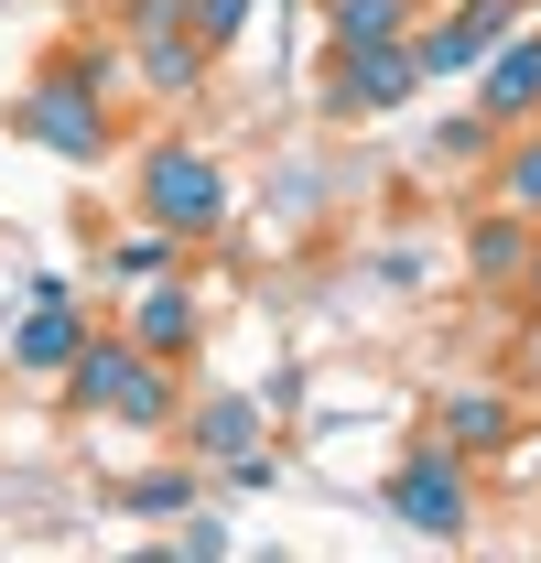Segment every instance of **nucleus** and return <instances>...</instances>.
I'll return each instance as SVG.
<instances>
[{
    "instance_id": "obj_8",
    "label": "nucleus",
    "mask_w": 541,
    "mask_h": 563,
    "mask_svg": "<svg viewBox=\"0 0 541 563\" xmlns=\"http://www.w3.org/2000/svg\"><path fill=\"white\" fill-rule=\"evenodd\" d=\"M411 87H422L411 44H357V55H336V76H325V109H336V120H379V109H401Z\"/></svg>"
},
{
    "instance_id": "obj_3",
    "label": "nucleus",
    "mask_w": 541,
    "mask_h": 563,
    "mask_svg": "<svg viewBox=\"0 0 541 563\" xmlns=\"http://www.w3.org/2000/svg\"><path fill=\"white\" fill-rule=\"evenodd\" d=\"M131 207L174 239V250H206V239H228V217H239V185H228V163L196 152V141H152L131 174Z\"/></svg>"
},
{
    "instance_id": "obj_10",
    "label": "nucleus",
    "mask_w": 541,
    "mask_h": 563,
    "mask_svg": "<svg viewBox=\"0 0 541 563\" xmlns=\"http://www.w3.org/2000/svg\"><path fill=\"white\" fill-rule=\"evenodd\" d=\"M476 120H498V131L541 120V33H531V22H520V33L476 66Z\"/></svg>"
},
{
    "instance_id": "obj_18",
    "label": "nucleus",
    "mask_w": 541,
    "mask_h": 563,
    "mask_svg": "<svg viewBox=\"0 0 541 563\" xmlns=\"http://www.w3.org/2000/svg\"><path fill=\"white\" fill-rule=\"evenodd\" d=\"M250 11H261V0H185V33H196L206 55H228V44L250 33Z\"/></svg>"
},
{
    "instance_id": "obj_22",
    "label": "nucleus",
    "mask_w": 541,
    "mask_h": 563,
    "mask_svg": "<svg viewBox=\"0 0 541 563\" xmlns=\"http://www.w3.org/2000/svg\"><path fill=\"white\" fill-rule=\"evenodd\" d=\"M509 303H531V314H541V228H531V261H520V282H509Z\"/></svg>"
},
{
    "instance_id": "obj_7",
    "label": "nucleus",
    "mask_w": 541,
    "mask_h": 563,
    "mask_svg": "<svg viewBox=\"0 0 541 563\" xmlns=\"http://www.w3.org/2000/svg\"><path fill=\"white\" fill-rule=\"evenodd\" d=\"M87 303H76L66 282H33V303H22V325H11V368L22 379H66V357L87 347Z\"/></svg>"
},
{
    "instance_id": "obj_20",
    "label": "nucleus",
    "mask_w": 541,
    "mask_h": 563,
    "mask_svg": "<svg viewBox=\"0 0 541 563\" xmlns=\"http://www.w3.org/2000/svg\"><path fill=\"white\" fill-rule=\"evenodd\" d=\"M174 531H185V553H196V563H228V520H217L206 498L185 509V520H174Z\"/></svg>"
},
{
    "instance_id": "obj_19",
    "label": "nucleus",
    "mask_w": 541,
    "mask_h": 563,
    "mask_svg": "<svg viewBox=\"0 0 541 563\" xmlns=\"http://www.w3.org/2000/svg\"><path fill=\"white\" fill-rule=\"evenodd\" d=\"M487 152H498V120H476V109H455L433 131V163H487Z\"/></svg>"
},
{
    "instance_id": "obj_11",
    "label": "nucleus",
    "mask_w": 541,
    "mask_h": 563,
    "mask_svg": "<svg viewBox=\"0 0 541 563\" xmlns=\"http://www.w3.org/2000/svg\"><path fill=\"white\" fill-rule=\"evenodd\" d=\"M509 433H520V412H509V390H444L433 401V444H455V455H509Z\"/></svg>"
},
{
    "instance_id": "obj_4",
    "label": "nucleus",
    "mask_w": 541,
    "mask_h": 563,
    "mask_svg": "<svg viewBox=\"0 0 541 563\" xmlns=\"http://www.w3.org/2000/svg\"><path fill=\"white\" fill-rule=\"evenodd\" d=\"M379 509H390L401 531H422V542H466V531H476V466L455 455V444L422 433L401 466L379 477Z\"/></svg>"
},
{
    "instance_id": "obj_9",
    "label": "nucleus",
    "mask_w": 541,
    "mask_h": 563,
    "mask_svg": "<svg viewBox=\"0 0 541 563\" xmlns=\"http://www.w3.org/2000/svg\"><path fill=\"white\" fill-rule=\"evenodd\" d=\"M174 433L196 444V466H228V455L270 444V401H261V390H206V401L174 412Z\"/></svg>"
},
{
    "instance_id": "obj_15",
    "label": "nucleus",
    "mask_w": 541,
    "mask_h": 563,
    "mask_svg": "<svg viewBox=\"0 0 541 563\" xmlns=\"http://www.w3.org/2000/svg\"><path fill=\"white\" fill-rule=\"evenodd\" d=\"M206 66H217V55H206L196 33H152V44H131V76L152 87V98H196Z\"/></svg>"
},
{
    "instance_id": "obj_21",
    "label": "nucleus",
    "mask_w": 541,
    "mask_h": 563,
    "mask_svg": "<svg viewBox=\"0 0 541 563\" xmlns=\"http://www.w3.org/2000/svg\"><path fill=\"white\" fill-rule=\"evenodd\" d=\"M120 22H131V44H152V33H185V0H120Z\"/></svg>"
},
{
    "instance_id": "obj_1",
    "label": "nucleus",
    "mask_w": 541,
    "mask_h": 563,
    "mask_svg": "<svg viewBox=\"0 0 541 563\" xmlns=\"http://www.w3.org/2000/svg\"><path fill=\"white\" fill-rule=\"evenodd\" d=\"M120 44H55L44 66L22 76V98H11V131L33 141V152H55V163H109V98H120Z\"/></svg>"
},
{
    "instance_id": "obj_16",
    "label": "nucleus",
    "mask_w": 541,
    "mask_h": 563,
    "mask_svg": "<svg viewBox=\"0 0 541 563\" xmlns=\"http://www.w3.org/2000/svg\"><path fill=\"white\" fill-rule=\"evenodd\" d=\"M487 185H498V207L541 217V120H520V131H498V152H487Z\"/></svg>"
},
{
    "instance_id": "obj_2",
    "label": "nucleus",
    "mask_w": 541,
    "mask_h": 563,
    "mask_svg": "<svg viewBox=\"0 0 541 563\" xmlns=\"http://www.w3.org/2000/svg\"><path fill=\"white\" fill-rule=\"evenodd\" d=\"M66 401L87 422H131V433H174L185 390H174V357L131 347L120 325H87V347L66 357Z\"/></svg>"
},
{
    "instance_id": "obj_12",
    "label": "nucleus",
    "mask_w": 541,
    "mask_h": 563,
    "mask_svg": "<svg viewBox=\"0 0 541 563\" xmlns=\"http://www.w3.org/2000/svg\"><path fill=\"white\" fill-rule=\"evenodd\" d=\"M531 228H541V217H520V207L476 217V228H466V282L509 292V282H520V261H531Z\"/></svg>"
},
{
    "instance_id": "obj_5",
    "label": "nucleus",
    "mask_w": 541,
    "mask_h": 563,
    "mask_svg": "<svg viewBox=\"0 0 541 563\" xmlns=\"http://www.w3.org/2000/svg\"><path fill=\"white\" fill-rule=\"evenodd\" d=\"M509 33H520V0H455L444 22H411V66L422 76H476Z\"/></svg>"
},
{
    "instance_id": "obj_6",
    "label": "nucleus",
    "mask_w": 541,
    "mask_h": 563,
    "mask_svg": "<svg viewBox=\"0 0 541 563\" xmlns=\"http://www.w3.org/2000/svg\"><path fill=\"white\" fill-rule=\"evenodd\" d=\"M120 336L185 368V357L206 347V292H196L185 272H163V282H131V303H120Z\"/></svg>"
},
{
    "instance_id": "obj_23",
    "label": "nucleus",
    "mask_w": 541,
    "mask_h": 563,
    "mask_svg": "<svg viewBox=\"0 0 541 563\" xmlns=\"http://www.w3.org/2000/svg\"><path fill=\"white\" fill-rule=\"evenodd\" d=\"M509 455H531V466H541V433H509Z\"/></svg>"
},
{
    "instance_id": "obj_17",
    "label": "nucleus",
    "mask_w": 541,
    "mask_h": 563,
    "mask_svg": "<svg viewBox=\"0 0 541 563\" xmlns=\"http://www.w3.org/2000/svg\"><path fill=\"white\" fill-rule=\"evenodd\" d=\"M98 272L120 282V292H131V282H163V272H174V239H163V228L141 217V228H120V239L98 250Z\"/></svg>"
},
{
    "instance_id": "obj_14",
    "label": "nucleus",
    "mask_w": 541,
    "mask_h": 563,
    "mask_svg": "<svg viewBox=\"0 0 541 563\" xmlns=\"http://www.w3.org/2000/svg\"><path fill=\"white\" fill-rule=\"evenodd\" d=\"M411 22H422V0H325V44L357 55V44H411Z\"/></svg>"
},
{
    "instance_id": "obj_13",
    "label": "nucleus",
    "mask_w": 541,
    "mask_h": 563,
    "mask_svg": "<svg viewBox=\"0 0 541 563\" xmlns=\"http://www.w3.org/2000/svg\"><path fill=\"white\" fill-rule=\"evenodd\" d=\"M196 498H206V466H141V477L109 488V509H120V520H185Z\"/></svg>"
}]
</instances>
